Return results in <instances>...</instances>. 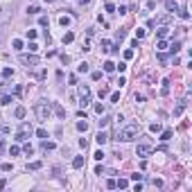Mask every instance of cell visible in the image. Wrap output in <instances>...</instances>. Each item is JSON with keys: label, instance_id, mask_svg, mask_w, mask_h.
I'll return each instance as SVG.
<instances>
[{"label": "cell", "instance_id": "6da1fadb", "mask_svg": "<svg viewBox=\"0 0 192 192\" xmlns=\"http://www.w3.org/2000/svg\"><path fill=\"white\" fill-rule=\"evenodd\" d=\"M34 113H36V118H39V122H45V120H50V115H52V102H45V100L36 102Z\"/></svg>", "mask_w": 192, "mask_h": 192}, {"label": "cell", "instance_id": "7a4b0ae2", "mask_svg": "<svg viewBox=\"0 0 192 192\" xmlns=\"http://www.w3.org/2000/svg\"><path fill=\"white\" fill-rule=\"evenodd\" d=\"M138 133H140V127L136 122H131V124H127V127H122V129L118 131V138L122 140V142H129V140L138 138Z\"/></svg>", "mask_w": 192, "mask_h": 192}, {"label": "cell", "instance_id": "3957f363", "mask_svg": "<svg viewBox=\"0 0 192 192\" xmlns=\"http://www.w3.org/2000/svg\"><path fill=\"white\" fill-rule=\"evenodd\" d=\"M18 61L23 63V66H27V68H34V66H39V57L36 54H20Z\"/></svg>", "mask_w": 192, "mask_h": 192}, {"label": "cell", "instance_id": "277c9868", "mask_svg": "<svg viewBox=\"0 0 192 192\" xmlns=\"http://www.w3.org/2000/svg\"><path fill=\"white\" fill-rule=\"evenodd\" d=\"M79 100H81V102H79L81 106H86L88 102H90V88H88V86H84V84L79 86Z\"/></svg>", "mask_w": 192, "mask_h": 192}, {"label": "cell", "instance_id": "5b68a950", "mask_svg": "<svg viewBox=\"0 0 192 192\" xmlns=\"http://www.w3.org/2000/svg\"><path fill=\"white\" fill-rule=\"evenodd\" d=\"M151 151H154V149H151V145H138V147H136V154H138L140 158H147Z\"/></svg>", "mask_w": 192, "mask_h": 192}, {"label": "cell", "instance_id": "8992f818", "mask_svg": "<svg viewBox=\"0 0 192 192\" xmlns=\"http://www.w3.org/2000/svg\"><path fill=\"white\" fill-rule=\"evenodd\" d=\"M185 106H188V100H181V102L176 104V109H174V118H181V113L185 111Z\"/></svg>", "mask_w": 192, "mask_h": 192}, {"label": "cell", "instance_id": "52a82bcc", "mask_svg": "<svg viewBox=\"0 0 192 192\" xmlns=\"http://www.w3.org/2000/svg\"><path fill=\"white\" fill-rule=\"evenodd\" d=\"M9 11H11V7H9V5H5V7H2V11H0V23H2V25L9 20Z\"/></svg>", "mask_w": 192, "mask_h": 192}, {"label": "cell", "instance_id": "ba28073f", "mask_svg": "<svg viewBox=\"0 0 192 192\" xmlns=\"http://www.w3.org/2000/svg\"><path fill=\"white\" fill-rule=\"evenodd\" d=\"M52 111L57 113V118H66V111H63V106L59 102H52Z\"/></svg>", "mask_w": 192, "mask_h": 192}, {"label": "cell", "instance_id": "9c48e42d", "mask_svg": "<svg viewBox=\"0 0 192 192\" xmlns=\"http://www.w3.org/2000/svg\"><path fill=\"white\" fill-rule=\"evenodd\" d=\"M95 140H97V145H106V142H109V133H106V131H100L95 136Z\"/></svg>", "mask_w": 192, "mask_h": 192}, {"label": "cell", "instance_id": "30bf717a", "mask_svg": "<svg viewBox=\"0 0 192 192\" xmlns=\"http://www.w3.org/2000/svg\"><path fill=\"white\" fill-rule=\"evenodd\" d=\"M165 7H167V11L176 14V9H179V2H176V0H165Z\"/></svg>", "mask_w": 192, "mask_h": 192}, {"label": "cell", "instance_id": "8fae6325", "mask_svg": "<svg viewBox=\"0 0 192 192\" xmlns=\"http://www.w3.org/2000/svg\"><path fill=\"white\" fill-rule=\"evenodd\" d=\"M84 163H86V160H84V156H75V158H72V167H75V170L84 167Z\"/></svg>", "mask_w": 192, "mask_h": 192}, {"label": "cell", "instance_id": "7c38bea8", "mask_svg": "<svg viewBox=\"0 0 192 192\" xmlns=\"http://www.w3.org/2000/svg\"><path fill=\"white\" fill-rule=\"evenodd\" d=\"M41 167H43V163H41V160H34V163L27 165V172H36V170H41Z\"/></svg>", "mask_w": 192, "mask_h": 192}, {"label": "cell", "instance_id": "4fadbf2b", "mask_svg": "<svg viewBox=\"0 0 192 192\" xmlns=\"http://www.w3.org/2000/svg\"><path fill=\"white\" fill-rule=\"evenodd\" d=\"M167 34H170V27H165V25H163V27H158V32H156V36H158V39H165Z\"/></svg>", "mask_w": 192, "mask_h": 192}, {"label": "cell", "instance_id": "5bb4252c", "mask_svg": "<svg viewBox=\"0 0 192 192\" xmlns=\"http://www.w3.org/2000/svg\"><path fill=\"white\" fill-rule=\"evenodd\" d=\"M176 11H179V16L183 18V20H190V11H188V9H185V7H179V9H176Z\"/></svg>", "mask_w": 192, "mask_h": 192}, {"label": "cell", "instance_id": "9a60e30c", "mask_svg": "<svg viewBox=\"0 0 192 192\" xmlns=\"http://www.w3.org/2000/svg\"><path fill=\"white\" fill-rule=\"evenodd\" d=\"M172 136H174V131H172V129H165L163 133H160V140H163V142H167V140L172 138Z\"/></svg>", "mask_w": 192, "mask_h": 192}, {"label": "cell", "instance_id": "2e32d148", "mask_svg": "<svg viewBox=\"0 0 192 192\" xmlns=\"http://www.w3.org/2000/svg\"><path fill=\"white\" fill-rule=\"evenodd\" d=\"M41 149H43V151H52V149H54V142H48V140L43 138V142H41Z\"/></svg>", "mask_w": 192, "mask_h": 192}, {"label": "cell", "instance_id": "e0dca14e", "mask_svg": "<svg viewBox=\"0 0 192 192\" xmlns=\"http://www.w3.org/2000/svg\"><path fill=\"white\" fill-rule=\"evenodd\" d=\"M115 188L124 190V188H129V181H127V179H118V181H115Z\"/></svg>", "mask_w": 192, "mask_h": 192}, {"label": "cell", "instance_id": "ac0fdd59", "mask_svg": "<svg viewBox=\"0 0 192 192\" xmlns=\"http://www.w3.org/2000/svg\"><path fill=\"white\" fill-rule=\"evenodd\" d=\"M61 41H63V45H66V43H72V41H75V34H72V32H66Z\"/></svg>", "mask_w": 192, "mask_h": 192}, {"label": "cell", "instance_id": "d6986e66", "mask_svg": "<svg viewBox=\"0 0 192 192\" xmlns=\"http://www.w3.org/2000/svg\"><path fill=\"white\" fill-rule=\"evenodd\" d=\"M70 23H72V18H70V16H61V18H59V25H61V27H68Z\"/></svg>", "mask_w": 192, "mask_h": 192}, {"label": "cell", "instance_id": "ffe728a7", "mask_svg": "<svg viewBox=\"0 0 192 192\" xmlns=\"http://www.w3.org/2000/svg\"><path fill=\"white\" fill-rule=\"evenodd\" d=\"M77 131H88V122H86V118L77 122Z\"/></svg>", "mask_w": 192, "mask_h": 192}, {"label": "cell", "instance_id": "44dd1931", "mask_svg": "<svg viewBox=\"0 0 192 192\" xmlns=\"http://www.w3.org/2000/svg\"><path fill=\"white\" fill-rule=\"evenodd\" d=\"M170 93V79H163V88H160V95H167Z\"/></svg>", "mask_w": 192, "mask_h": 192}, {"label": "cell", "instance_id": "7402d4cb", "mask_svg": "<svg viewBox=\"0 0 192 192\" xmlns=\"http://www.w3.org/2000/svg\"><path fill=\"white\" fill-rule=\"evenodd\" d=\"M25 113H27V111H25V106H18L16 111H14V115H16L18 120H20V118H25Z\"/></svg>", "mask_w": 192, "mask_h": 192}, {"label": "cell", "instance_id": "603a6c76", "mask_svg": "<svg viewBox=\"0 0 192 192\" xmlns=\"http://www.w3.org/2000/svg\"><path fill=\"white\" fill-rule=\"evenodd\" d=\"M20 131H23V133H27V136H29V133H32V124L23 122V124H20Z\"/></svg>", "mask_w": 192, "mask_h": 192}, {"label": "cell", "instance_id": "cb8c5ba5", "mask_svg": "<svg viewBox=\"0 0 192 192\" xmlns=\"http://www.w3.org/2000/svg\"><path fill=\"white\" fill-rule=\"evenodd\" d=\"M39 11H41L39 5H29V7H27V14H39Z\"/></svg>", "mask_w": 192, "mask_h": 192}, {"label": "cell", "instance_id": "d4e9b609", "mask_svg": "<svg viewBox=\"0 0 192 192\" xmlns=\"http://www.w3.org/2000/svg\"><path fill=\"white\" fill-rule=\"evenodd\" d=\"M11 45H14V50H23V41H20V39H14Z\"/></svg>", "mask_w": 192, "mask_h": 192}, {"label": "cell", "instance_id": "484cf974", "mask_svg": "<svg viewBox=\"0 0 192 192\" xmlns=\"http://www.w3.org/2000/svg\"><path fill=\"white\" fill-rule=\"evenodd\" d=\"M170 50H172V54H176L179 50H181V43H179V41H174V43L170 45Z\"/></svg>", "mask_w": 192, "mask_h": 192}, {"label": "cell", "instance_id": "4316f807", "mask_svg": "<svg viewBox=\"0 0 192 192\" xmlns=\"http://www.w3.org/2000/svg\"><path fill=\"white\" fill-rule=\"evenodd\" d=\"M97 95H100V97H106V95H109V86H100Z\"/></svg>", "mask_w": 192, "mask_h": 192}, {"label": "cell", "instance_id": "83f0119b", "mask_svg": "<svg viewBox=\"0 0 192 192\" xmlns=\"http://www.w3.org/2000/svg\"><path fill=\"white\" fill-rule=\"evenodd\" d=\"M163 129V127H160V124L158 122H154V124H149V131H151V133H158V131Z\"/></svg>", "mask_w": 192, "mask_h": 192}, {"label": "cell", "instance_id": "f1b7e54d", "mask_svg": "<svg viewBox=\"0 0 192 192\" xmlns=\"http://www.w3.org/2000/svg\"><path fill=\"white\" fill-rule=\"evenodd\" d=\"M25 140H27V133L18 131V133H16V142H25Z\"/></svg>", "mask_w": 192, "mask_h": 192}, {"label": "cell", "instance_id": "f546056e", "mask_svg": "<svg viewBox=\"0 0 192 192\" xmlns=\"http://www.w3.org/2000/svg\"><path fill=\"white\" fill-rule=\"evenodd\" d=\"M104 70H106V72H113V70H115V63L113 61H106L104 63Z\"/></svg>", "mask_w": 192, "mask_h": 192}, {"label": "cell", "instance_id": "4dcf8cb0", "mask_svg": "<svg viewBox=\"0 0 192 192\" xmlns=\"http://www.w3.org/2000/svg\"><path fill=\"white\" fill-rule=\"evenodd\" d=\"M124 36H127V29H118V34H115V39H118V43L122 41Z\"/></svg>", "mask_w": 192, "mask_h": 192}, {"label": "cell", "instance_id": "1f68e13d", "mask_svg": "<svg viewBox=\"0 0 192 192\" xmlns=\"http://www.w3.org/2000/svg\"><path fill=\"white\" fill-rule=\"evenodd\" d=\"M93 158H95V160H104V151H102V149H97L95 154H93Z\"/></svg>", "mask_w": 192, "mask_h": 192}, {"label": "cell", "instance_id": "d6a6232c", "mask_svg": "<svg viewBox=\"0 0 192 192\" xmlns=\"http://www.w3.org/2000/svg\"><path fill=\"white\" fill-rule=\"evenodd\" d=\"M111 45H113V43H111V41H106V39H104V41H102V50H104V52H109V50H111Z\"/></svg>", "mask_w": 192, "mask_h": 192}, {"label": "cell", "instance_id": "836d02e7", "mask_svg": "<svg viewBox=\"0 0 192 192\" xmlns=\"http://www.w3.org/2000/svg\"><path fill=\"white\" fill-rule=\"evenodd\" d=\"M158 61H160V63H167V61H170V57L163 54V52H158Z\"/></svg>", "mask_w": 192, "mask_h": 192}, {"label": "cell", "instance_id": "e575fe53", "mask_svg": "<svg viewBox=\"0 0 192 192\" xmlns=\"http://www.w3.org/2000/svg\"><path fill=\"white\" fill-rule=\"evenodd\" d=\"M36 136L43 140V138H48V131H45V129H36Z\"/></svg>", "mask_w": 192, "mask_h": 192}, {"label": "cell", "instance_id": "d590c367", "mask_svg": "<svg viewBox=\"0 0 192 192\" xmlns=\"http://www.w3.org/2000/svg\"><path fill=\"white\" fill-rule=\"evenodd\" d=\"M11 102H14V100L9 95H2V100H0V104H11Z\"/></svg>", "mask_w": 192, "mask_h": 192}, {"label": "cell", "instance_id": "8d00e7d4", "mask_svg": "<svg viewBox=\"0 0 192 192\" xmlns=\"http://www.w3.org/2000/svg\"><path fill=\"white\" fill-rule=\"evenodd\" d=\"M9 154H11V156H18V154H20V149L14 145V147H9Z\"/></svg>", "mask_w": 192, "mask_h": 192}, {"label": "cell", "instance_id": "74e56055", "mask_svg": "<svg viewBox=\"0 0 192 192\" xmlns=\"http://www.w3.org/2000/svg\"><path fill=\"white\" fill-rule=\"evenodd\" d=\"M115 68L120 70V72H124V70H127V63H124V61H120V63H115Z\"/></svg>", "mask_w": 192, "mask_h": 192}, {"label": "cell", "instance_id": "f35d334b", "mask_svg": "<svg viewBox=\"0 0 192 192\" xmlns=\"http://www.w3.org/2000/svg\"><path fill=\"white\" fill-rule=\"evenodd\" d=\"M11 75H14V70H11V68H5V70H2V77H11Z\"/></svg>", "mask_w": 192, "mask_h": 192}, {"label": "cell", "instance_id": "ab89813d", "mask_svg": "<svg viewBox=\"0 0 192 192\" xmlns=\"http://www.w3.org/2000/svg\"><path fill=\"white\" fill-rule=\"evenodd\" d=\"M27 39H32V41H34V39H36V29H27Z\"/></svg>", "mask_w": 192, "mask_h": 192}, {"label": "cell", "instance_id": "60d3db41", "mask_svg": "<svg viewBox=\"0 0 192 192\" xmlns=\"http://www.w3.org/2000/svg\"><path fill=\"white\" fill-rule=\"evenodd\" d=\"M151 185H154V188H163V181H160V179H154V181H151Z\"/></svg>", "mask_w": 192, "mask_h": 192}, {"label": "cell", "instance_id": "b9f144b4", "mask_svg": "<svg viewBox=\"0 0 192 192\" xmlns=\"http://www.w3.org/2000/svg\"><path fill=\"white\" fill-rule=\"evenodd\" d=\"M39 25H41V27L48 25V16H41V18H39Z\"/></svg>", "mask_w": 192, "mask_h": 192}, {"label": "cell", "instance_id": "7bdbcfd3", "mask_svg": "<svg viewBox=\"0 0 192 192\" xmlns=\"http://www.w3.org/2000/svg\"><path fill=\"white\" fill-rule=\"evenodd\" d=\"M77 70H79V72H88V63H86V61H84V63H81V66H79V68H77Z\"/></svg>", "mask_w": 192, "mask_h": 192}, {"label": "cell", "instance_id": "ee69618b", "mask_svg": "<svg viewBox=\"0 0 192 192\" xmlns=\"http://www.w3.org/2000/svg\"><path fill=\"white\" fill-rule=\"evenodd\" d=\"M165 48H167V43H165V41H163V39H160V41H158V50H160V52H163V50H165Z\"/></svg>", "mask_w": 192, "mask_h": 192}, {"label": "cell", "instance_id": "f6af8a7d", "mask_svg": "<svg viewBox=\"0 0 192 192\" xmlns=\"http://www.w3.org/2000/svg\"><path fill=\"white\" fill-rule=\"evenodd\" d=\"M79 147L86 149V147H88V140H86V138H81V140H79Z\"/></svg>", "mask_w": 192, "mask_h": 192}, {"label": "cell", "instance_id": "bcb514c9", "mask_svg": "<svg viewBox=\"0 0 192 192\" xmlns=\"http://www.w3.org/2000/svg\"><path fill=\"white\" fill-rule=\"evenodd\" d=\"M124 59H133V50H124Z\"/></svg>", "mask_w": 192, "mask_h": 192}, {"label": "cell", "instance_id": "7dc6e473", "mask_svg": "<svg viewBox=\"0 0 192 192\" xmlns=\"http://www.w3.org/2000/svg\"><path fill=\"white\" fill-rule=\"evenodd\" d=\"M95 111L102 115V113H104V104H95Z\"/></svg>", "mask_w": 192, "mask_h": 192}, {"label": "cell", "instance_id": "c3c4849f", "mask_svg": "<svg viewBox=\"0 0 192 192\" xmlns=\"http://www.w3.org/2000/svg\"><path fill=\"white\" fill-rule=\"evenodd\" d=\"M93 79H95V81H100V79H102V72H100V70H95V72H93Z\"/></svg>", "mask_w": 192, "mask_h": 192}, {"label": "cell", "instance_id": "681fc988", "mask_svg": "<svg viewBox=\"0 0 192 192\" xmlns=\"http://www.w3.org/2000/svg\"><path fill=\"white\" fill-rule=\"evenodd\" d=\"M106 11H111V14H113V11H115V5H111V2H106Z\"/></svg>", "mask_w": 192, "mask_h": 192}, {"label": "cell", "instance_id": "f907efd6", "mask_svg": "<svg viewBox=\"0 0 192 192\" xmlns=\"http://www.w3.org/2000/svg\"><path fill=\"white\" fill-rule=\"evenodd\" d=\"M27 48H29V50H32V52H36V50H39V45H36V43H34V41H32V43L27 45Z\"/></svg>", "mask_w": 192, "mask_h": 192}, {"label": "cell", "instance_id": "816d5d0a", "mask_svg": "<svg viewBox=\"0 0 192 192\" xmlns=\"http://www.w3.org/2000/svg\"><path fill=\"white\" fill-rule=\"evenodd\" d=\"M145 36V29H136V39H142Z\"/></svg>", "mask_w": 192, "mask_h": 192}, {"label": "cell", "instance_id": "f5cc1de1", "mask_svg": "<svg viewBox=\"0 0 192 192\" xmlns=\"http://www.w3.org/2000/svg\"><path fill=\"white\" fill-rule=\"evenodd\" d=\"M111 102H120V93H113V95H111Z\"/></svg>", "mask_w": 192, "mask_h": 192}, {"label": "cell", "instance_id": "db71d44e", "mask_svg": "<svg viewBox=\"0 0 192 192\" xmlns=\"http://www.w3.org/2000/svg\"><path fill=\"white\" fill-rule=\"evenodd\" d=\"M106 124H109V118H102V120H100V129H102V127H106Z\"/></svg>", "mask_w": 192, "mask_h": 192}, {"label": "cell", "instance_id": "11a10c76", "mask_svg": "<svg viewBox=\"0 0 192 192\" xmlns=\"http://www.w3.org/2000/svg\"><path fill=\"white\" fill-rule=\"evenodd\" d=\"M2 172H11V163H5V165H2Z\"/></svg>", "mask_w": 192, "mask_h": 192}, {"label": "cell", "instance_id": "9f6ffc18", "mask_svg": "<svg viewBox=\"0 0 192 192\" xmlns=\"http://www.w3.org/2000/svg\"><path fill=\"white\" fill-rule=\"evenodd\" d=\"M131 181H142V174H131Z\"/></svg>", "mask_w": 192, "mask_h": 192}, {"label": "cell", "instance_id": "6f0895ef", "mask_svg": "<svg viewBox=\"0 0 192 192\" xmlns=\"http://www.w3.org/2000/svg\"><path fill=\"white\" fill-rule=\"evenodd\" d=\"M61 61H63V66H66V63H70V57L68 54H61Z\"/></svg>", "mask_w": 192, "mask_h": 192}, {"label": "cell", "instance_id": "680465c9", "mask_svg": "<svg viewBox=\"0 0 192 192\" xmlns=\"http://www.w3.org/2000/svg\"><path fill=\"white\" fill-rule=\"evenodd\" d=\"M5 185H7V181H5V179H0V190H2Z\"/></svg>", "mask_w": 192, "mask_h": 192}, {"label": "cell", "instance_id": "91938a15", "mask_svg": "<svg viewBox=\"0 0 192 192\" xmlns=\"http://www.w3.org/2000/svg\"><path fill=\"white\" fill-rule=\"evenodd\" d=\"M79 2H84V5H88V2H90V0H79Z\"/></svg>", "mask_w": 192, "mask_h": 192}]
</instances>
